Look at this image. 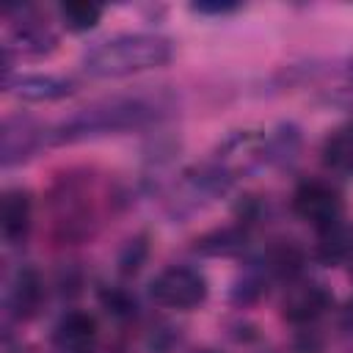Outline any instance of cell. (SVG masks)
I'll return each mask as SVG.
<instances>
[{
    "label": "cell",
    "instance_id": "6da1fadb",
    "mask_svg": "<svg viewBox=\"0 0 353 353\" xmlns=\"http://www.w3.org/2000/svg\"><path fill=\"white\" fill-rule=\"evenodd\" d=\"M168 110H171V99L163 91L113 94L80 108L69 119L50 127V146H66V143L143 130L163 121Z\"/></svg>",
    "mask_w": 353,
    "mask_h": 353
},
{
    "label": "cell",
    "instance_id": "7a4b0ae2",
    "mask_svg": "<svg viewBox=\"0 0 353 353\" xmlns=\"http://www.w3.org/2000/svg\"><path fill=\"white\" fill-rule=\"evenodd\" d=\"M174 58V41L160 33H119L97 41L83 55L91 77H130L160 69Z\"/></svg>",
    "mask_w": 353,
    "mask_h": 353
},
{
    "label": "cell",
    "instance_id": "3957f363",
    "mask_svg": "<svg viewBox=\"0 0 353 353\" xmlns=\"http://www.w3.org/2000/svg\"><path fill=\"white\" fill-rule=\"evenodd\" d=\"M6 36H3V63H11V55L17 58H44L55 52L58 36L52 28L36 14L30 6H14L6 8Z\"/></svg>",
    "mask_w": 353,
    "mask_h": 353
},
{
    "label": "cell",
    "instance_id": "277c9868",
    "mask_svg": "<svg viewBox=\"0 0 353 353\" xmlns=\"http://www.w3.org/2000/svg\"><path fill=\"white\" fill-rule=\"evenodd\" d=\"M149 295L157 306L174 312H190L210 295L207 276L193 265H168L149 281Z\"/></svg>",
    "mask_w": 353,
    "mask_h": 353
},
{
    "label": "cell",
    "instance_id": "5b68a950",
    "mask_svg": "<svg viewBox=\"0 0 353 353\" xmlns=\"http://www.w3.org/2000/svg\"><path fill=\"white\" fill-rule=\"evenodd\" d=\"M290 207L314 232H323V229L345 221V199L331 179H320V176L301 179L292 190Z\"/></svg>",
    "mask_w": 353,
    "mask_h": 353
},
{
    "label": "cell",
    "instance_id": "8992f818",
    "mask_svg": "<svg viewBox=\"0 0 353 353\" xmlns=\"http://www.w3.org/2000/svg\"><path fill=\"white\" fill-rule=\"evenodd\" d=\"M44 143H50V130L41 127L33 116H6L0 127V160L6 168L30 160Z\"/></svg>",
    "mask_w": 353,
    "mask_h": 353
},
{
    "label": "cell",
    "instance_id": "52a82bcc",
    "mask_svg": "<svg viewBox=\"0 0 353 353\" xmlns=\"http://www.w3.org/2000/svg\"><path fill=\"white\" fill-rule=\"evenodd\" d=\"M334 306V295L323 281L314 279H295L287 284L281 298V317L290 325H312Z\"/></svg>",
    "mask_w": 353,
    "mask_h": 353
},
{
    "label": "cell",
    "instance_id": "ba28073f",
    "mask_svg": "<svg viewBox=\"0 0 353 353\" xmlns=\"http://www.w3.org/2000/svg\"><path fill=\"white\" fill-rule=\"evenodd\" d=\"M97 345H99V323L91 312L69 309L52 325L55 353H97Z\"/></svg>",
    "mask_w": 353,
    "mask_h": 353
},
{
    "label": "cell",
    "instance_id": "9c48e42d",
    "mask_svg": "<svg viewBox=\"0 0 353 353\" xmlns=\"http://www.w3.org/2000/svg\"><path fill=\"white\" fill-rule=\"evenodd\" d=\"M44 303V279L36 268L19 265L6 281V312L14 320H33Z\"/></svg>",
    "mask_w": 353,
    "mask_h": 353
},
{
    "label": "cell",
    "instance_id": "30bf717a",
    "mask_svg": "<svg viewBox=\"0 0 353 353\" xmlns=\"http://www.w3.org/2000/svg\"><path fill=\"white\" fill-rule=\"evenodd\" d=\"M6 94L22 102H58L74 94V83L58 74H3Z\"/></svg>",
    "mask_w": 353,
    "mask_h": 353
},
{
    "label": "cell",
    "instance_id": "8fae6325",
    "mask_svg": "<svg viewBox=\"0 0 353 353\" xmlns=\"http://www.w3.org/2000/svg\"><path fill=\"white\" fill-rule=\"evenodd\" d=\"M33 229V196L25 188H8L3 193L0 210V232L6 245H25Z\"/></svg>",
    "mask_w": 353,
    "mask_h": 353
},
{
    "label": "cell",
    "instance_id": "7c38bea8",
    "mask_svg": "<svg viewBox=\"0 0 353 353\" xmlns=\"http://www.w3.org/2000/svg\"><path fill=\"white\" fill-rule=\"evenodd\" d=\"M303 265H306V254L301 245L290 243V240H281L276 245H270L265 251V259H262V273L268 279H279V281H295L301 279L303 273Z\"/></svg>",
    "mask_w": 353,
    "mask_h": 353
},
{
    "label": "cell",
    "instance_id": "4fadbf2b",
    "mask_svg": "<svg viewBox=\"0 0 353 353\" xmlns=\"http://www.w3.org/2000/svg\"><path fill=\"white\" fill-rule=\"evenodd\" d=\"M245 245H248V226L245 223L212 229V232L193 240V251L204 254V256H232V254H240Z\"/></svg>",
    "mask_w": 353,
    "mask_h": 353
},
{
    "label": "cell",
    "instance_id": "5bb4252c",
    "mask_svg": "<svg viewBox=\"0 0 353 353\" xmlns=\"http://www.w3.org/2000/svg\"><path fill=\"white\" fill-rule=\"evenodd\" d=\"M314 256L323 265H347L353 259V229L339 221L323 232H317Z\"/></svg>",
    "mask_w": 353,
    "mask_h": 353
},
{
    "label": "cell",
    "instance_id": "9a60e30c",
    "mask_svg": "<svg viewBox=\"0 0 353 353\" xmlns=\"http://www.w3.org/2000/svg\"><path fill=\"white\" fill-rule=\"evenodd\" d=\"M323 163L336 174L353 176V130L350 127H342V130H336L325 138Z\"/></svg>",
    "mask_w": 353,
    "mask_h": 353
},
{
    "label": "cell",
    "instance_id": "2e32d148",
    "mask_svg": "<svg viewBox=\"0 0 353 353\" xmlns=\"http://www.w3.org/2000/svg\"><path fill=\"white\" fill-rule=\"evenodd\" d=\"M61 22L66 30L72 33H85L91 28H97V22L102 19V6L97 3H85V0H74V3H63L58 6Z\"/></svg>",
    "mask_w": 353,
    "mask_h": 353
},
{
    "label": "cell",
    "instance_id": "e0dca14e",
    "mask_svg": "<svg viewBox=\"0 0 353 353\" xmlns=\"http://www.w3.org/2000/svg\"><path fill=\"white\" fill-rule=\"evenodd\" d=\"M102 301H105L108 312H113L116 317H132L135 314V301L121 290H110V295H102Z\"/></svg>",
    "mask_w": 353,
    "mask_h": 353
},
{
    "label": "cell",
    "instance_id": "ac0fdd59",
    "mask_svg": "<svg viewBox=\"0 0 353 353\" xmlns=\"http://www.w3.org/2000/svg\"><path fill=\"white\" fill-rule=\"evenodd\" d=\"M234 8H237L234 3H196L193 6V11H199V14H229Z\"/></svg>",
    "mask_w": 353,
    "mask_h": 353
},
{
    "label": "cell",
    "instance_id": "d6986e66",
    "mask_svg": "<svg viewBox=\"0 0 353 353\" xmlns=\"http://www.w3.org/2000/svg\"><path fill=\"white\" fill-rule=\"evenodd\" d=\"M339 328H342L347 336H353V298H347L345 306L339 309Z\"/></svg>",
    "mask_w": 353,
    "mask_h": 353
},
{
    "label": "cell",
    "instance_id": "ffe728a7",
    "mask_svg": "<svg viewBox=\"0 0 353 353\" xmlns=\"http://www.w3.org/2000/svg\"><path fill=\"white\" fill-rule=\"evenodd\" d=\"M199 353H221V350H210V347H207V350H199Z\"/></svg>",
    "mask_w": 353,
    "mask_h": 353
},
{
    "label": "cell",
    "instance_id": "44dd1931",
    "mask_svg": "<svg viewBox=\"0 0 353 353\" xmlns=\"http://www.w3.org/2000/svg\"><path fill=\"white\" fill-rule=\"evenodd\" d=\"M347 265H350V276H353V259H350V262H347Z\"/></svg>",
    "mask_w": 353,
    "mask_h": 353
},
{
    "label": "cell",
    "instance_id": "7402d4cb",
    "mask_svg": "<svg viewBox=\"0 0 353 353\" xmlns=\"http://www.w3.org/2000/svg\"><path fill=\"white\" fill-rule=\"evenodd\" d=\"M350 130H353V121H350Z\"/></svg>",
    "mask_w": 353,
    "mask_h": 353
}]
</instances>
